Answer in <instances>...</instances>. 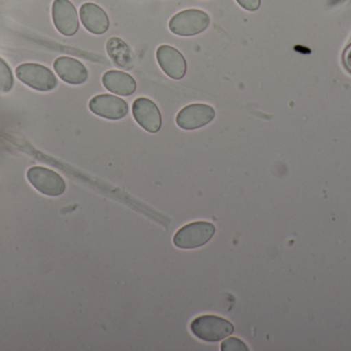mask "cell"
I'll return each mask as SVG.
<instances>
[{"instance_id": "obj_1", "label": "cell", "mask_w": 351, "mask_h": 351, "mask_svg": "<svg viewBox=\"0 0 351 351\" xmlns=\"http://www.w3.org/2000/svg\"><path fill=\"white\" fill-rule=\"evenodd\" d=\"M210 22V16L206 12L192 8L176 14L169 23V28L179 36H194L206 30Z\"/></svg>"}, {"instance_id": "obj_2", "label": "cell", "mask_w": 351, "mask_h": 351, "mask_svg": "<svg viewBox=\"0 0 351 351\" xmlns=\"http://www.w3.org/2000/svg\"><path fill=\"white\" fill-rule=\"evenodd\" d=\"M192 333L206 342H217L230 336L234 327L230 321L216 315H202L190 325Z\"/></svg>"}, {"instance_id": "obj_3", "label": "cell", "mask_w": 351, "mask_h": 351, "mask_svg": "<svg viewBox=\"0 0 351 351\" xmlns=\"http://www.w3.org/2000/svg\"><path fill=\"white\" fill-rule=\"evenodd\" d=\"M216 229L208 222H194L180 229L174 236V245L182 249H197L206 245Z\"/></svg>"}, {"instance_id": "obj_4", "label": "cell", "mask_w": 351, "mask_h": 351, "mask_svg": "<svg viewBox=\"0 0 351 351\" xmlns=\"http://www.w3.org/2000/svg\"><path fill=\"white\" fill-rule=\"evenodd\" d=\"M16 73L21 82L35 90L51 91L58 84L55 74L39 64H22L16 68Z\"/></svg>"}, {"instance_id": "obj_5", "label": "cell", "mask_w": 351, "mask_h": 351, "mask_svg": "<svg viewBox=\"0 0 351 351\" xmlns=\"http://www.w3.org/2000/svg\"><path fill=\"white\" fill-rule=\"evenodd\" d=\"M215 109L210 105L195 103L182 109L176 117L177 125L183 130H196L215 119Z\"/></svg>"}, {"instance_id": "obj_6", "label": "cell", "mask_w": 351, "mask_h": 351, "mask_svg": "<svg viewBox=\"0 0 351 351\" xmlns=\"http://www.w3.org/2000/svg\"><path fill=\"white\" fill-rule=\"evenodd\" d=\"M90 111L107 120H121L129 113V105L123 99L110 94H102L90 99Z\"/></svg>"}, {"instance_id": "obj_7", "label": "cell", "mask_w": 351, "mask_h": 351, "mask_svg": "<svg viewBox=\"0 0 351 351\" xmlns=\"http://www.w3.org/2000/svg\"><path fill=\"white\" fill-rule=\"evenodd\" d=\"M133 115L136 122L149 133H156L162 128V115L158 105L145 97H140L133 103Z\"/></svg>"}, {"instance_id": "obj_8", "label": "cell", "mask_w": 351, "mask_h": 351, "mask_svg": "<svg viewBox=\"0 0 351 351\" xmlns=\"http://www.w3.org/2000/svg\"><path fill=\"white\" fill-rule=\"evenodd\" d=\"M156 59L169 78L179 80L185 76L187 63L184 56L175 47L168 45H160L156 51Z\"/></svg>"}, {"instance_id": "obj_9", "label": "cell", "mask_w": 351, "mask_h": 351, "mask_svg": "<svg viewBox=\"0 0 351 351\" xmlns=\"http://www.w3.org/2000/svg\"><path fill=\"white\" fill-rule=\"evenodd\" d=\"M30 183L38 191L49 196H59L65 191L66 185L63 179L49 169L34 167L28 171Z\"/></svg>"}, {"instance_id": "obj_10", "label": "cell", "mask_w": 351, "mask_h": 351, "mask_svg": "<svg viewBox=\"0 0 351 351\" xmlns=\"http://www.w3.org/2000/svg\"><path fill=\"white\" fill-rule=\"evenodd\" d=\"M53 22L62 34L72 36L77 32V12L69 0H56L53 6Z\"/></svg>"}, {"instance_id": "obj_11", "label": "cell", "mask_w": 351, "mask_h": 351, "mask_svg": "<svg viewBox=\"0 0 351 351\" xmlns=\"http://www.w3.org/2000/svg\"><path fill=\"white\" fill-rule=\"evenodd\" d=\"M53 68L62 80L70 84H82L88 80V69L74 58L60 57L53 63Z\"/></svg>"}, {"instance_id": "obj_12", "label": "cell", "mask_w": 351, "mask_h": 351, "mask_svg": "<svg viewBox=\"0 0 351 351\" xmlns=\"http://www.w3.org/2000/svg\"><path fill=\"white\" fill-rule=\"evenodd\" d=\"M80 19L86 30L101 35L109 29V18L105 10L97 4L88 2L80 8Z\"/></svg>"}, {"instance_id": "obj_13", "label": "cell", "mask_w": 351, "mask_h": 351, "mask_svg": "<svg viewBox=\"0 0 351 351\" xmlns=\"http://www.w3.org/2000/svg\"><path fill=\"white\" fill-rule=\"evenodd\" d=\"M105 88L119 96H131L137 90V82L133 76L119 70H109L102 78Z\"/></svg>"}, {"instance_id": "obj_14", "label": "cell", "mask_w": 351, "mask_h": 351, "mask_svg": "<svg viewBox=\"0 0 351 351\" xmlns=\"http://www.w3.org/2000/svg\"><path fill=\"white\" fill-rule=\"evenodd\" d=\"M107 53L113 63L125 70L134 67V57L132 49L125 41L119 37H111L106 45Z\"/></svg>"}, {"instance_id": "obj_15", "label": "cell", "mask_w": 351, "mask_h": 351, "mask_svg": "<svg viewBox=\"0 0 351 351\" xmlns=\"http://www.w3.org/2000/svg\"><path fill=\"white\" fill-rule=\"evenodd\" d=\"M14 84L12 71L8 64L0 58V93L10 92Z\"/></svg>"}, {"instance_id": "obj_16", "label": "cell", "mask_w": 351, "mask_h": 351, "mask_svg": "<svg viewBox=\"0 0 351 351\" xmlns=\"http://www.w3.org/2000/svg\"><path fill=\"white\" fill-rule=\"evenodd\" d=\"M221 350L223 351H247L249 348L241 340L232 337L222 342Z\"/></svg>"}, {"instance_id": "obj_17", "label": "cell", "mask_w": 351, "mask_h": 351, "mask_svg": "<svg viewBox=\"0 0 351 351\" xmlns=\"http://www.w3.org/2000/svg\"><path fill=\"white\" fill-rule=\"evenodd\" d=\"M237 3L249 12H255L260 8L261 0H237Z\"/></svg>"}]
</instances>
